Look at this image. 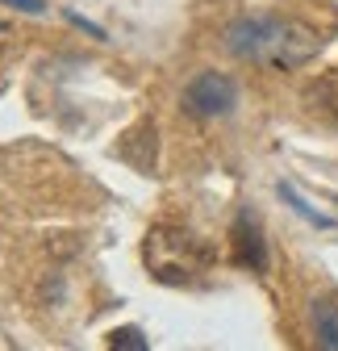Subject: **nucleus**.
Segmentation results:
<instances>
[{
  "instance_id": "obj_1",
  "label": "nucleus",
  "mask_w": 338,
  "mask_h": 351,
  "mask_svg": "<svg viewBox=\"0 0 338 351\" xmlns=\"http://www.w3.org/2000/svg\"><path fill=\"white\" fill-rule=\"evenodd\" d=\"M226 51L242 63L292 71V67H305L322 51V38L305 21L276 17V13H250L226 29Z\"/></svg>"
},
{
  "instance_id": "obj_2",
  "label": "nucleus",
  "mask_w": 338,
  "mask_h": 351,
  "mask_svg": "<svg viewBox=\"0 0 338 351\" xmlns=\"http://www.w3.org/2000/svg\"><path fill=\"white\" fill-rule=\"evenodd\" d=\"M142 263L159 285H192L200 272H209L213 247L205 239H196L192 230H184V226L159 222L142 239Z\"/></svg>"
},
{
  "instance_id": "obj_3",
  "label": "nucleus",
  "mask_w": 338,
  "mask_h": 351,
  "mask_svg": "<svg viewBox=\"0 0 338 351\" xmlns=\"http://www.w3.org/2000/svg\"><path fill=\"white\" fill-rule=\"evenodd\" d=\"M238 105V84L222 71H200L184 84V113L192 117H226Z\"/></svg>"
},
{
  "instance_id": "obj_4",
  "label": "nucleus",
  "mask_w": 338,
  "mask_h": 351,
  "mask_svg": "<svg viewBox=\"0 0 338 351\" xmlns=\"http://www.w3.org/2000/svg\"><path fill=\"white\" fill-rule=\"evenodd\" d=\"M230 259L246 272H268V239L263 226L250 209L234 213V226H230Z\"/></svg>"
},
{
  "instance_id": "obj_5",
  "label": "nucleus",
  "mask_w": 338,
  "mask_h": 351,
  "mask_svg": "<svg viewBox=\"0 0 338 351\" xmlns=\"http://www.w3.org/2000/svg\"><path fill=\"white\" fill-rule=\"evenodd\" d=\"M309 326H313V339L322 351H338V305L330 297H317L309 305Z\"/></svg>"
},
{
  "instance_id": "obj_6",
  "label": "nucleus",
  "mask_w": 338,
  "mask_h": 351,
  "mask_svg": "<svg viewBox=\"0 0 338 351\" xmlns=\"http://www.w3.org/2000/svg\"><path fill=\"white\" fill-rule=\"evenodd\" d=\"M276 193H280V201H284L292 213H297V217H305L309 226H317V230H334V226H338V217H330V213H322L317 205H309V201H305L297 189H292L288 180H280V184H276Z\"/></svg>"
},
{
  "instance_id": "obj_7",
  "label": "nucleus",
  "mask_w": 338,
  "mask_h": 351,
  "mask_svg": "<svg viewBox=\"0 0 338 351\" xmlns=\"http://www.w3.org/2000/svg\"><path fill=\"white\" fill-rule=\"evenodd\" d=\"M109 347H117V351H146L151 343H146V335L138 326H117V330H109Z\"/></svg>"
},
{
  "instance_id": "obj_8",
  "label": "nucleus",
  "mask_w": 338,
  "mask_h": 351,
  "mask_svg": "<svg viewBox=\"0 0 338 351\" xmlns=\"http://www.w3.org/2000/svg\"><path fill=\"white\" fill-rule=\"evenodd\" d=\"M5 5H13L17 13H29V17H42V13H47V5H42V0H5Z\"/></svg>"
},
{
  "instance_id": "obj_9",
  "label": "nucleus",
  "mask_w": 338,
  "mask_h": 351,
  "mask_svg": "<svg viewBox=\"0 0 338 351\" xmlns=\"http://www.w3.org/2000/svg\"><path fill=\"white\" fill-rule=\"evenodd\" d=\"M67 21H75V25H83V29H88V34H92V38H105V29H101V25H92V21H83L79 13H67Z\"/></svg>"
},
{
  "instance_id": "obj_10",
  "label": "nucleus",
  "mask_w": 338,
  "mask_h": 351,
  "mask_svg": "<svg viewBox=\"0 0 338 351\" xmlns=\"http://www.w3.org/2000/svg\"><path fill=\"white\" fill-rule=\"evenodd\" d=\"M5 38H9V25H0V47H5Z\"/></svg>"
}]
</instances>
